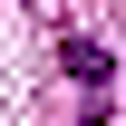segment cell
<instances>
[{
	"instance_id": "1",
	"label": "cell",
	"mask_w": 126,
	"mask_h": 126,
	"mask_svg": "<svg viewBox=\"0 0 126 126\" xmlns=\"http://www.w3.org/2000/svg\"><path fill=\"white\" fill-rule=\"evenodd\" d=\"M58 58H68V78H78V87H107V68H116V58H107L97 39H68Z\"/></svg>"
}]
</instances>
